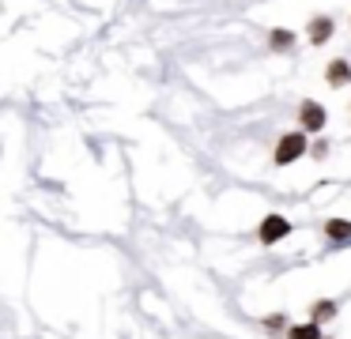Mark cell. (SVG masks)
I'll return each instance as SVG.
<instances>
[{"label":"cell","mask_w":351,"mask_h":339,"mask_svg":"<svg viewBox=\"0 0 351 339\" xmlns=\"http://www.w3.org/2000/svg\"><path fill=\"white\" fill-rule=\"evenodd\" d=\"M302 151H306V136H302V132H291V136H283L280 147H276V162L287 166V162H295Z\"/></svg>","instance_id":"1"},{"label":"cell","mask_w":351,"mask_h":339,"mask_svg":"<svg viewBox=\"0 0 351 339\" xmlns=\"http://www.w3.org/2000/svg\"><path fill=\"white\" fill-rule=\"evenodd\" d=\"M287 230H291V226H287V218L268 215V218H265V226H261V241H268V245H272V241H280Z\"/></svg>","instance_id":"2"},{"label":"cell","mask_w":351,"mask_h":339,"mask_svg":"<svg viewBox=\"0 0 351 339\" xmlns=\"http://www.w3.org/2000/svg\"><path fill=\"white\" fill-rule=\"evenodd\" d=\"M302 125H306V132H321V125H325V110H321L317 102H302Z\"/></svg>","instance_id":"3"},{"label":"cell","mask_w":351,"mask_h":339,"mask_svg":"<svg viewBox=\"0 0 351 339\" xmlns=\"http://www.w3.org/2000/svg\"><path fill=\"white\" fill-rule=\"evenodd\" d=\"M348 64H343V60H336V64H328V83H332V87H343V83H348Z\"/></svg>","instance_id":"4"},{"label":"cell","mask_w":351,"mask_h":339,"mask_svg":"<svg viewBox=\"0 0 351 339\" xmlns=\"http://www.w3.org/2000/svg\"><path fill=\"white\" fill-rule=\"evenodd\" d=\"M325 230H328V238H351V223H348V218H332Z\"/></svg>","instance_id":"5"},{"label":"cell","mask_w":351,"mask_h":339,"mask_svg":"<svg viewBox=\"0 0 351 339\" xmlns=\"http://www.w3.org/2000/svg\"><path fill=\"white\" fill-rule=\"evenodd\" d=\"M328 34H332V19H317V23L310 27V38H313V42H325Z\"/></svg>","instance_id":"6"},{"label":"cell","mask_w":351,"mask_h":339,"mask_svg":"<svg viewBox=\"0 0 351 339\" xmlns=\"http://www.w3.org/2000/svg\"><path fill=\"white\" fill-rule=\"evenodd\" d=\"M291 339H317V324H298V328H291Z\"/></svg>","instance_id":"7"},{"label":"cell","mask_w":351,"mask_h":339,"mask_svg":"<svg viewBox=\"0 0 351 339\" xmlns=\"http://www.w3.org/2000/svg\"><path fill=\"white\" fill-rule=\"evenodd\" d=\"M291 42H295V38H291L287 30H276V34H272V45H276V49H287Z\"/></svg>","instance_id":"8"},{"label":"cell","mask_w":351,"mask_h":339,"mask_svg":"<svg viewBox=\"0 0 351 339\" xmlns=\"http://www.w3.org/2000/svg\"><path fill=\"white\" fill-rule=\"evenodd\" d=\"M336 313V305H328V301H321L317 305V321H325V316H332Z\"/></svg>","instance_id":"9"}]
</instances>
